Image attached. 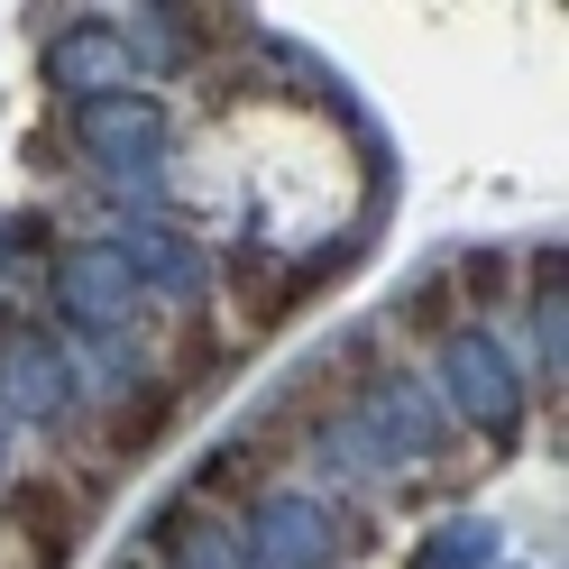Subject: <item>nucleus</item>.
<instances>
[{"mask_svg":"<svg viewBox=\"0 0 569 569\" xmlns=\"http://www.w3.org/2000/svg\"><path fill=\"white\" fill-rule=\"evenodd\" d=\"M10 532L38 551V569H56L64 551L83 542V496L64 487V478H19L10 487Z\"/></svg>","mask_w":569,"mask_h":569,"instance_id":"1","label":"nucleus"},{"mask_svg":"<svg viewBox=\"0 0 569 569\" xmlns=\"http://www.w3.org/2000/svg\"><path fill=\"white\" fill-rule=\"evenodd\" d=\"M284 441H295V432H284V422H276L267 441H239V450H221V459H211V469H202V506H248V496H258V487L276 478Z\"/></svg>","mask_w":569,"mask_h":569,"instance_id":"2","label":"nucleus"},{"mask_svg":"<svg viewBox=\"0 0 569 569\" xmlns=\"http://www.w3.org/2000/svg\"><path fill=\"white\" fill-rule=\"evenodd\" d=\"M230 303H239V322H248V331H276V322H284V303H295V276H284V267H258V258H239V267H230Z\"/></svg>","mask_w":569,"mask_h":569,"instance_id":"3","label":"nucleus"},{"mask_svg":"<svg viewBox=\"0 0 569 569\" xmlns=\"http://www.w3.org/2000/svg\"><path fill=\"white\" fill-rule=\"evenodd\" d=\"M166 413H174V396L157 386V396H138L120 422H101V450H111V469H129V459H138V450H148V441L166 432Z\"/></svg>","mask_w":569,"mask_h":569,"instance_id":"4","label":"nucleus"},{"mask_svg":"<svg viewBox=\"0 0 569 569\" xmlns=\"http://www.w3.org/2000/svg\"><path fill=\"white\" fill-rule=\"evenodd\" d=\"M450 295H459V303H478V312H487V303H506V258H496V248L459 258V267H450Z\"/></svg>","mask_w":569,"mask_h":569,"instance_id":"5","label":"nucleus"},{"mask_svg":"<svg viewBox=\"0 0 569 569\" xmlns=\"http://www.w3.org/2000/svg\"><path fill=\"white\" fill-rule=\"evenodd\" d=\"M450 322H459V295H450V276H432V284L405 303V340H441Z\"/></svg>","mask_w":569,"mask_h":569,"instance_id":"6","label":"nucleus"},{"mask_svg":"<svg viewBox=\"0 0 569 569\" xmlns=\"http://www.w3.org/2000/svg\"><path fill=\"white\" fill-rule=\"evenodd\" d=\"M193 523H202V506H166V515H157V542L174 551V542H184V532H193Z\"/></svg>","mask_w":569,"mask_h":569,"instance_id":"7","label":"nucleus"}]
</instances>
